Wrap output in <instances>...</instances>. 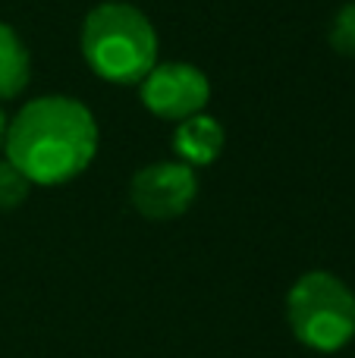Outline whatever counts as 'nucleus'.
<instances>
[{"instance_id": "nucleus-1", "label": "nucleus", "mask_w": 355, "mask_h": 358, "mask_svg": "<svg viewBox=\"0 0 355 358\" xmlns=\"http://www.w3.org/2000/svg\"><path fill=\"white\" fill-rule=\"evenodd\" d=\"M3 151L31 185L73 182L98 155V123L82 101L41 94L10 120Z\"/></svg>"}, {"instance_id": "nucleus-2", "label": "nucleus", "mask_w": 355, "mask_h": 358, "mask_svg": "<svg viewBox=\"0 0 355 358\" xmlns=\"http://www.w3.org/2000/svg\"><path fill=\"white\" fill-rule=\"evenodd\" d=\"M79 44L88 69L110 85H138L157 66V31L132 3H98L82 22Z\"/></svg>"}, {"instance_id": "nucleus-3", "label": "nucleus", "mask_w": 355, "mask_h": 358, "mask_svg": "<svg viewBox=\"0 0 355 358\" xmlns=\"http://www.w3.org/2000/svg\"><path fill=\"white\" fill-rule=\"evenodd\" d=\"M289 330L314 352H340L355 336V292L337 273L308 271L287 296Z\"/></svg>"}, {"instance_id": "nucleus-4", "label": "nucleus", "mask_w": 355, "mask_h": 358, "mask_svg": "<svg viewBox=\"0 0 355 358\" xmlns=\"http://www.w3.org/2000/svg\"><path fill=\"white\" fill-rule=\"evenodd\" d=\"M142 104L157 120L182 123V120L205 113L211 101V82L192 63H157L142 82Z\"/></svg>"}, {"instance_id": "nucleus-5", "label": "nucleus", "mask_w": 355, "mask_h": 358, "mask_svg": "<svg viewBox=\"0 0 355 358\" xmlns=\"http://www.w3.org/2000/svg\"><path fill=\"white\" fill-rule=\"evenodd\" d=\"M198 176L180 161H157L142 167L129 182V201L145 220H176L192 208Z\"/></svg>"}, {"instance_id": "nucleus-6", "label": "nucleus", "mask_w": 355, "mask_h": 358, "mask_svg": "<svg viewBox=\"0 0 355 358\" xmlns=\"http://www.w3.org/2000/svg\"><path fill=\"white\" fill-rule=\"evenodd\" d=\"M224 142H226L224 126L214 117H208V113H195V117L176 123V129H173L176 157H180V164H186L192 170L211 167L220 157V151H224Z\"/></svg>"}, {"instance_id": "nucleus-7", "label": "nucleus", "mask_w": 355, "mask_h": 358, "mask_svg": "<svg viewBox=\"0 0 355 358\" xmlns=\"http://www.w3.org/2000/svg\"><path fill=\"white\" fill-rule=\"evenodd\" d=\"M31 79V57L25 41L13 25L0 22V101H10L25 92Z\"/></svg>"}, {"instance_id": "nucleus-8", "label": "nucleus", "mask_w": 355, "mask_h": 358, "mask_svg": "<svg viewBox=\"0 0 355 358\" xmlns=\"http://www.w3.org/2000/svg\"><path fill=\"white\" fill-rule=\"evenodd\" d=\"M31 192V182L13 167L10 161H0V210H13L29 198Z\"/></svg>"}, {"instance_id": "nucleus-9", "label": "nucleus", "mask_w": 355, "mask_h": 358, "mask_svg": "<svg viewBox=\"0 0 355 358\" xmlns=\"http://www.w3.org/2000/svg\"><path fill=\"white\" fill-rule=\"evenodd\" d=\"M331 48L343 57H355V0L340 6L331 22Z\"/></svg>"}, {"instance_id": "nucleus-10", "label": "nucleus", "mask_w": 355, "mask_h": 358, "mask_svg": "<svg viewBox=\"0 0 355 358\" xmlns=\"http://www.w3.org/2000/svg\"><path fill=\"white\" fill-rule=\"evenodd\" d=\"M6 126H10V117L3 113V104H0V148H3V138H6Z\"/></svg>"}]
</instances>
